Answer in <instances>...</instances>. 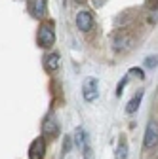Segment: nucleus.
Masks as SVG:
<instances>
[{
	"label": "nucleus",
	"mask_w": 158,
	"mask_h": 159,
	"mask_svg": "<svg viewBox=\"0 0 158 159\" xmlns=\"http://www.w3.org/2000/svg\"><path fill=\"white\" fill-rule=\"evenodd\" d=\"M36 42H38V46H42V48H52L53 46V42H55V32H53L52 23L40 25L38 34H36Z\"/></svg>",
	"instance_id": "1"
},
{
	"label": "nucleus",
	"mask_w": 158,
	"mask_h": 159,
	"mask_svg": "<svg viewBox=\"0 0 158 159\" xmlns=\"http://www.w3.org/2000/svg\"><path fill=\"white\" fill-rule=\"evenodd\" d=\"M82 97L86 102H93L97 97H99V82L97 78H86L84 84H82Z\"/></svg>",
	"instance_id": "2"
},
{
	"label": "nucleus",
	"mask_w": 158,
	"mask_h": 159,
	"mask_svg": "<svg viewBox=\"0 0 158 159\" xmlns=\"http://www.w3.org/2000/svg\"><path fill=\"white\" fill-rule=\"evenodd\" d=\"M145 148L147 150H152L156 144H158V123L154 121V119H151V121L147 123V129H145V140H143Z\"/></svg>",
	"instance_id": "3"
},
{
	"label": "nucleus",
	"mask_w": 158,
	"mask_h": 159,
	"mask_svg": "<svg viewBox=\"0 0 158 159\" xmlns=\"http://www.w3.org/2000/svg\"><path fill=\"white\" fill-rule=\"evenodd\" d=\"M44 155H46V142L42 136H38L29 148V159H44Z\"/></svg>",
	"instance_id": "4"
},
{
	"label": "nucleus",
	"mask_w": 158,
	"mask_h": 159,
	"mask_svg": "<svg viewBox=\"0 0 158 159\" xmlns=\"http://www.w3.org/2000/svg\"><path fill=\"white\" fill-rule=\"evenodd\" d=\"M76 27L80 29L82 32L91 30V27H93V17H91V13L86 11V10L78 11V13H76Z\"/></svg>",
	"instance_id": "5"
},
{
	"label": "nucleus",
	"mask_w": 158,
	"mask_h": 159,
	"mask_svg": "<svg viewBox=\"0 0 158 159\" xmlns=\"http://www.w3.org/2000/svg\"><path fill=\"white\" fill-rule=\"evenodd\" d=\"M133 46V38L131 36H126V34H118L116 38H114V49L116 51H128L130 48Z\"/></svg>",
	"instance_id": "6"
},
{
	"label": "nucleus",
	"mask_w": 158,
	"mask_h": 159,
	"mask_svg": "<svg viewBox=\"0 0 158 159\" xmlns=\"http://www.w3.org/2000/svg\"><path fill=\"white\" fill-rule=\"evenodd\" d=\"M42 133H44V134H50V136L59 134V125H57V121H55L52 116L44 119V123H42Z\"/></svg>",
	"instance_id": "7"
},
{
	"label": "nucleus",
	"mask_w": 158,
	"mask_h": 159,
	"mask_svg": "<svg viewBox=\"0 0 158 159\" xmlns=\"http://www.w3.org/2000/svg\"><path fill=\"white\" fill-rule=\"evenodd\" d=\"M59 65H61V59H59L57 53H50V55L44 57V66H46V70L55 72V70L59 68Z\"/></svg>",
	"instance_id": "8"
},
{
	"label": "nucleus",
	"mask_w": 158,
	"mask_h": 159,
	"mask_svg": "<svg viewBox=\"0 0 158 159\" xmlns=\"http://www.w3.org/2000/svg\"><path fill=\"white\" fill-rule=\"evenodd\" d=\"M46 13V0H32V15L36 19L44 17Z\"/></svg>",
	"instance_id": "9"
},
{
	"label": "nucleus",
	"mask_w": 158,
	"mask_h": 159,
	"mask_svg": "<svg viewBox=\"0 0 158 159\" xmlns=\"http://www.w3.org/2000/svg\"><path fill=\"white\" fill-rule=\"evenodd\" d=\"M114 159H128V142H126V138H120V142L116 146V152H114Z\"/></svg>",
	"instance_id": "10"
},
{
	"label": "nucleus",
	"mask_w": 158,
	"mask_h": 159,
	"mask_svg": "<svg viewBox=\"0 0 158 159\" xmlns=\"http://www.w3.org/2000/svg\"><path fill=\"white\" fill-rule=\"evenodd\" d=\"M141 101H143V91H139L131 101L128 102V106H126V112L128 114H133V112H137V108H139V104H141Z\"/></svg>",
	"instance_id": "11"
},
{
	"label": "nucleus",
	"mask_w": 158,
	"mask_h": 159,
	"mask_svg": "<svg viewBox=\"0 0 158 159\" xmlns=\"http://www.w3.org/2000/svg\"><path fill=\"white\" fill-rule=\"evenodd\" d=\"M74 144H76L78 148H84V146H86V131H84L82 127H78V129L74 131Z\"/></svg>",
	"instance_id": "12"
},
{
	"label": "nucleus",
	"mask_w": 158,
	"mask_h": 159,
	"mask_svg": "<svg viewBox=\"0 0 158 159\" xmlns=\"http://www.w3.org/2000/svg\"><path fill=\"white\" fill-rule=\"evenodd\" d=\"M82 153H84V159H93V150H91V146H84L82 148Z\"/></svg>",
	"instance_id": "13"
},
{
	"label": "nucleus",
	"mask_w": 158,
	"mask_h": 159,
	"mask_svg": "<svg viewBox=\"0 0 158 159\" xmlns=\"http://www.w3.org/2000/svg\"><path fill=\"white\" fill-rule=\"evenodd\" d=\"M128 78H130V76H126L124 80H120V84H118V89H116V95H118V97L122 95V91H124V87H126V84H128Z\"/></svg>",
	"instance_id": "14"
},
{
	"label": "nucleus",
	"mask_w": 158,
	"mask_h": 159,
	"mask_svg": "<svg viewBox=\"0 0 158 159\" xmlns=\"http://www.w3.org/2000/svg\"><path fill=\"white\" fill-rule=\"evenodd\" d=\"M145 63H147V66H151V68H152V66H156V65H158V57H147V61H145Z\"/></svg>",
	"instance_id": "15"
},
{
	"label": "nucleus",
	"mask_w": 158,
	"mask_h": 159,
	"mask_svg": "<svg viewBox=\"0 0 158 159\" xmlns=\"http://www.w3.org/2000/svg\"><path fill=\"white\" fill-rule=\"evenodd\" d=\"M71 152V138L65 136V142H63V153H69Z\"/></svg>",
	"instance_id": "16"
}]
</instances>
